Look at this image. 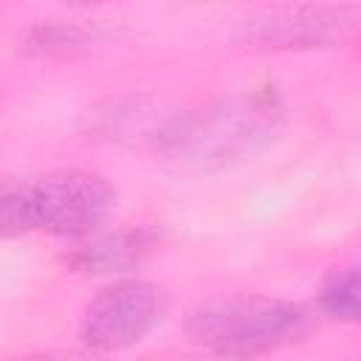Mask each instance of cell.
<instances>
[{"instance_id":"obj_1","label":"cell","mask_w":361,"mask_h":361,"mask_svg":"<svg viewBox=\"0 0 361 361\" xmlns=\"http://www.w3.org/2000/svg\"><path fill=\"white\" fill-rule=\"evenodd\" d=\"M285 130V107L274 93H248L197 110H175L155 152L183 169L217 172L257 158Z\"/></svg>"},{"instance_id":"obj_2","label":"cell","mask_w":361,"mask_h":361,"mask_svg":"<svg viewBox=\"0 0 361 361\" xmlns=\"http://www.w3.org/2000/svg\"><path fill=\"white\" fill-rule=\"evenodd\" d=\"M305 313L271 296H220L197 305L186 333L197 347L220 355H257L299 336Z\"/></svg>"},{"instance_id":"obj_3","label":"cell","mask_w":361,"mask_h":361,"mask_svg":"<svg viewBox=\"0 0 361 361\" xmlns=\"http://www.w3.org/2000/svg\"><path fill=\"white\" fill-rule=\"evenodd\" d=\"M358 31L355 6L293 3L271 6L243 20L237 39L257 51H313L353 42Z\"/></svg>"},{"instance_id":"obj_4","label":"cell","mask_w":361,"mask_h":361,"mask_svg":"<svg viewBox=\"0 0 361 361\" xmlns=\"http://www.w3.org/2000/svg\"><path fill=\"white\" fill-rule=\"evenodd\" d=\"M116 209V189L99 172L54 169L31 180L34 231L79 237L102 226Z\"/></svg>"},{"instance_id":"obj_5","label":"cell","mask_w":361,"mask_h":361,"mask_svg":"<svg viewBox=\"0 0 361 361\" xmlns=\"http://www.w3.org/2000/svg\"><path fill=\"white\" fill-rule=\"evenodd\" d=\"M166 313V290L147 279H124L104 288L85 310L82 341L113 353L144 341Z\"/></svg>"},{"instance_id":"obj_6","label":"cell","mask_w":361,"mask_h":361,"mask_svg":"<svg viewBox=\"0 0 361 361\" xmlns=\"http://www.w3.org/2000/svg\"><path fill=\"white\" fill-rule=\"evenodd\" d=\"M175 110L166 104L147 99V96H130V99H113L104 107L93 110L90 130L99 138L118 141V144H149L158 147L169 118Z\"/></svg>"},{"instance_id":"obj_7","label":"cell","mask_w":361,"mask_h":361,"mask_svg":"<svg viewBox=\"0 0 361 361\" xmlns=\"http://www.w3.org/2000/svg\"><path fill=\"white\" fill-rule=\"evenodd\" d=\"M155 248V234L147 228H121L85 243L73 257V268L82 274H124L138 268Z\"/></svg>"},{"instance_id":"obj_8","label":"cell","mask_w":361,"mask_h":361,"mask_svg":"<svg viewBox=\"0 0 361 361\" xmlns=\"http://www.w3.org/2000/svg\"><path fill=\"white\" fill-rule=\"evenodd\" d=\"M28 231H34L31 180L0 172V237H20Z\"/></svg>"},{"instance_id":"obj_9","label":"cell","mask_w":361,"mask_h":361,"mask_svg":"<svg viewBox=\"0 0 361 361\" xmlns=\"http://www.w3.org/2000/svg\"><path fill=\"white\" fill-rule=\"evenodd\" d=\"M96 39L93 31L73 25V23H39L28 31L25 37V51L28 54H42V56H65L87 48Z\"/></svg>"},{"instance_id":"obj_10","label":"cell","mask_w":361,"mask_h":361,"mask_svg":"<svg viewBox=\"0 0 361 361\" xmlns=\"http://www.w3.org/2000/svg\"><path fill=\"white\" fill-rule=\"evenodd\" d=\"M319 302L324 307V313H330L333 319H344V322H355L358 319V268L347 265L341 271H333L319 293Z\"/></svg>"},{"instance_id":"obj_11","label":"cell","mask_w":361,"mask_h":361,"mask_svg":"<svg viewBox=\"0 0 361 361\" xmlns=\"http://www.w3.org/2000/svg\"><path fill=\"white\" fill-rule=\"evenodd\" d=\"M79 3H104V0H79Z\"/></svg>"}]
</instances>
